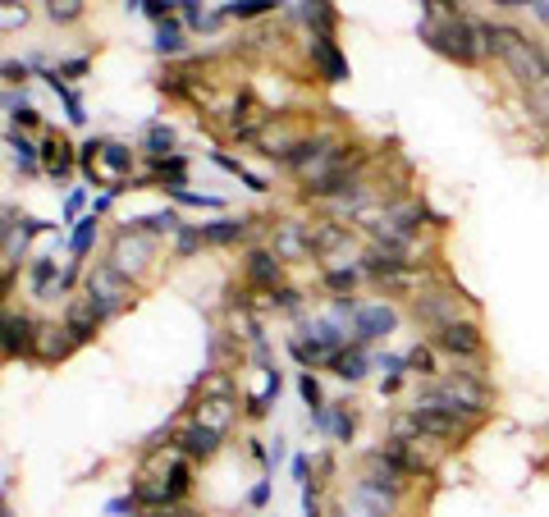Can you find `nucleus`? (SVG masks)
<instances>
[{"label": "nucleus", "mask_w": 549, "mask_h": 517, "mask_svg": "<svg viewBox=\"0 0 549 517\" xmlns=\"http://www.w3.org/2000/svg\"><path fill=\"white\" fill-rule=\"evenodd\" d=\"M193 490V458H183L179 449L156 458L151 467H142L138 485H133V504L142 513H161V508H179Z\"/></svg>", "instance_id": "obj_1"}, {"label": "nucleus", "mask_w": 549, "mask_h": 517, "mask_svg": "<svg viewBox=\"0 0 549 517\" xmlns=\"http://www.w3.org/2000/svg\"><path fill=\"white\" fill-rule=\"evenodd\" d=\"M485 37H490V55H499V65L527 87V92L549 83V51L531 42L527 33H517L508 23H485Z\"/></svg>", "instance_id": "obj_2"}, {"label": "nucleus", "mask_w": 549, "mask_h": 517, "mask_svg": "<svg viewBox=\"0 0 549 517\" xmlns=\"http://www.w3.org/2000/svg\"><path fill=\"white\" fill-rule=\"evenodd\" d=\"M421 42L431 46V51L449 55L458 65H481L485 55H490V37H485V23L467 19V14H426L421 19Z\"/></svg>", "instance_id": "obj_3"}, {"label": "nucleus", "mask_w": 549, "mask_h": 517, "mask_svg": "<svg viewBox=\"0 0 549 517\" xmlns=\"http://www.w3.org/2000/svg\"><path fill=\"white\" fill-rule=\"evenodd\" d=\"M78 165L87 170L92 184L119 193V184H129V174H133V151L124 147V142H83Z\"/></svg>", "instance_id": "obj_4"}, {"label": "nucleus", "mask_w": 549, "mask_h": 517, "mask_svg": "<svg viewBox=\"0 0 549 517\" xmlns=\"http://www.w3.org/2000/svg\"><path fill=\"white\" fill-rule=\"evenodd\" d=\"M83 293L92 302L101 307V316H119L124 307L133 302V280L124 275V270H115L110 261H101V266H92V275H87V284H83Z\"/></svg>", "instance_id": "obj_5"}, {"label": "nucleus", "mask_w": 549, "mask_h": 517, "mask_svg": "<svg viewBox=\"0 0 549 517\" xmlns=\"http://www.w3.org/2000/svg\"><path fill=\"white\" fill-rule=\"evenodd\" d=\"M412 316L426 321L431 330H444V325H453V321H472V302L458 289H421L417 298H412Z\"/></svg>", "instance_id": "obj_6"}, {"label": "nucleus", "mask_w": 549, "mask_h": 517, "mask_svg": "<svg viewBox=\"0 0 549 517\" xmlns=\"http://www.w3.org/2000/svg\"><path fill=\"white\" fill-rule=\"evenodd\" d=\"M156 261V238L151 234H138V229H119L115 243H110V266L124 270L129 280H142Z\"/></svg>", "instance_id": "obj_7"}, {"label": "nucleus", "mask_w": 549, "mask_h": 517, "mask_svg": "<svg viewBox=\"0 0 549 517\" xmlns=\"http://www.w3.org/2000/svg\"><path fill=\"white\" fill-rule=\"evenodd\" d=\"M412 421H417L426 435H435V440L453 444V440H467V435L476 431V421L463 417V412H453V408H440V403H412Z\"/></svg>", "instance_id": "obj_8"}, {"label": "nucleus", "mask_w": 549, "mask_h": 517, "mask_svg": "<svg viewBox=\"0 0 549 517\" xmlns=\"http://www.w3.org/2000/svg\"><path fill=\"white\" fill-rule=\"evenodd\" d=\"M431 344L463 367V362H476V357L485 353V334H481V325H476V316H472V321H453V325H444V330H435Z\"/></svg>", "instance_id": "obj_9"}, {"label": "nucleus", "mask_w": 549, "mask_h": 517, "mask_svg": "<svg viewBox=\"0 0 549 517\" xmlns=\"http://www.w3.org/2000/svg\"><path fill=\"white\" fill-rule=\"evenodd\" d=\"M270 110L261 106L252 92H243V97L234 101V110H229V138H238V142H257L261 133H266V124H270Z\"/></svg>", "instance_id": "obj_10"}, {"label": "nucleus", "mask_w": 549, "mask_h": 517, "mask_svg": "<svg viewBox=\"0 0 549 517\" xmlns=\"http://www.w3.org/2000/svg\"><path fill=\"white\" fill-rule=\"evenodd\" d=\"M220 444H225V435H216L211 426H202V421H183L179 431H174V449H179L183 458H193V463L216 458Z\"/></svg>", "instance_id": "obj_11"}, {"label": "nucleus", "mask_w": 549, "mask_h": 517, "mask_svg": "<svg viewBox=\"0 0 549 517\" xmlns=\"http://www.w3.org/2000/svg\"><path fill=\"white\" fill-rule=\"evenodd\" d=\"M302 142H307V138H302V133L293 129L289 119H270L266 133H261V138L252 142V147H257L261 156H270V161H284V165H289V161H293V151H298Z\"/></svg>", "instance_id": "obj_12"}, {"label": "nucleus", "mask_w": 549, "mask_h": 517, "mask_svg": "<svg viewBox=\"0 0 549 517\" xmlns=\"http://www.w3.org/2000/svg\"><path fill=\"white\" fill-rule=\"evenodd\" d=\"M243 280L252 284L257 293H275V289H284V261L275 257L270 248H257V252H248V261H243Z\"/></svg>", "instance_id": "obj_13"}, {"label": "nucleus", "mask_w": 549, "mask_h": 517, "mask_svg": "<svg viewBox=\"0 0 549 517\" xmlns=\"http://www.w3.org/2000/svg\"><path fill=\"white\" fill-rule=\"evenodd\" d=\"M270 252L280 261H302L312 257V229L302 225V220H280L275 234H270Z\"/></svg>", "instance_id": "obj_14"}, {"label": "nucleus", "mask_w": 549, "mask_h": 517, "mask_svg": "<svg viewBox=\"0 0 549 517\" xmlns=\"http://www.w3.org/2000/svg\"><path fill=\"white\" fill-rule=\"evenodd\" d=\"M37 330H42V325H37L33 316L5 307V357H33L37 353Z\"/></svg>", "instance_id": "obj_15"}, {"label": "nucleus", "mask_w": 549, "mask_h": 517, "mask_svg": "<svg viewBox=\"0 0 549 517\" xmlns=\"http://www.w3.org/2000/svg\"><path fill=\"white\" fill-rule=\"evenodd\" d=\"M394 321H399V312H394L389 302H371V307H362V312L353 316V339L357 344H376V339H385V334L394 330Z\"/></svg>", "instance_id": "obj_16"}, {"label": "nucleus", "mask_w": 549, "mask_h": 517, "mask_svg": "<svg viewBox=\"0 0 549 517\" xmlns=\"http://www.w3.org/2000/svg\"><path fill=\"white\" fill-rule=\"evenodd\" d=\"M65 325H69V330H74V339H78V344H87V339H92V334H97L101 325H106V316H101V307H97V302H92V298H87V293H83V298H74V302H69Z\"/></svg>", "instance_id": "obj_17"}, {"label": "nucleus", "mask_w": 549, "mask_h": 517, "mask_svg": "<svg viewBox=\"0 0 549 517\" xmlns=\"http://www.w3.org/2000/svg\"><path fill=\"white\" fill-rule=\"evenodd\" d=\"M307 55H312V65L321 69L325 83H344L348 78V65H344V55H339V46H334V37H312Z\"/></svg>", "instance_id": "obj_18"}, {"label": "nucleus", "mask_w": 549, "mask_h": 517, "mask_svg": "<svg viewBox=\"0 0 549 517\" xmlns=\"http://www.w3.org/2000/svg\"><path fill=\"white\" fill-rule=\"evenodd\" d=\"M74 330L69 325H42L37 330V353L33 357H42V362H65L69 353H74Z\"/></svg>", "instance_id": "obj_19"}, {"label": "nucleus", "mask_w": 549, "mask_h": 517, "mask_svg": "<svg viewBox=\"0 0 549 517\" xmlns=\"http://www.w3.org/2000/svg\"><path fill=\"white\" fill-rule=\"evenodd\" d=\"M234 417H238V403L234 399H197V408H193V421L211 426L216 435H229Z\"/></svg>", "instance_id": "obj_20"}, {"label": "nucleus", "mask_w": 549, "mask_h": 517, "mask_svg": "<svg viewBox=\"0 0 549 517\" xmlns=\"http://www.w3.org/2000/svg\"><path fill=\"white\" fill-rule=\"evenodd\" d=\"M312 257H330L334 248H344L348 243V229L339 220H312Z\"/></svg>", "instance_id": "obj_21"}, {"label": "nucleus", "mask_w": 549, "mask_h": 517, "mask_svg": "<svg viewBox=\"0 0 549 517\" xmlns=\"http://www.w3.org/2000/svg\"><path fill=\"white\" fill-rule=\"evenodd\" d=\"M60 284H65V280H60L55 257H33V270H28V289H33V298H51Z\"/></svg>", "instance_id": "obj_22"}, {"label": "nucleus", "mask_w": 549, "mask_h": 517, "mask_svg": "<svg viewBox=\"0 0 549 517\" xmlns=\"http://www.w3.org/2000/svg\"><path fill=\"white\" fill-rule=\"evenodd\" d=\"M42 170L55 174V179H65V174L74 170V147H69L65 138H46L42 142Z\"/></svg>", "instance_id": "obj_23"}, {"label": "nucleus", "mask_w": 549, "mask_h": 517, "mask_svg": "<svg viewBox=\"0 0 549 517\" xmlns=\"http://www.w3.org/2000/svg\"><path fill=\"white\" fill-rule=\"evenodd\" d=\"M302 19H307L312 37H334V23H339V14H334L330 0H302Z\"/></svg>", "instance_id": "obj_24"}, {"label": "nucleus", "mask_w": 549, "mask_h": 517, "mask_svg": "<svg viewBox=\"0 0 549 517\" xmlns=\"http://www.w3.org/2000/svg\"><path fill=\"white\" fill-rule=\"evenodd\" d=\"M330 367H334V376H339V380H362L366 367H371V362H366V344H357V339H353L344 353L334 357Z\"/></svg>", "instance_id": "obj_25"}, {"label": "nucleus", "mask_w": 549, "mask_h": 517, "mask_svg": "<svg viewBox=\"0 0 549 517\" xmlns=\"http://www.w3.org/2000/svg\"><path fill=\"white\" fill-rule=\"evenodd\" d=\"M257 220L252 216H238V220H216V225H206V243H238V238H248Z\"/></svg>", "instance_id": "obj_26"}, {"label": "nucleus", "mask_w": 549, "mask_h": 517, "mask_svg": "<svg viewBox=\"0 0 549 517\" xmlns=\"http://www.w3.org/2000/svg\"><path fill=\"white\" fill-rule=\"evenodd\" d=\"M124 229H138V234H151V238H161V234H179V216L174 211H151V216H138V220H129Z\"/></svg>", "instance_id": "obj_27"}, {"label": "nucleus", "mask_w": 549, "mask_h": 517, "mask_svg": "<svg viewBox=\"0 0 549 517\" xmlns=\"http://www.w3.org/2000/svg\"><path fill=\"white\" fill-rule=\"evenodd\" d=\"M280 394V371L266 367V380H261V389H252L248 394V417H266L270 412V399Z\"/></svg>", "instance_id": "obj_28"}, {"label": "nucleus", "mask_w": 549, "mask_h": 517, "mask_svg": "<svg viewBox=\"0 0 549 517\" xmlns=\"http://www.w3.org/2000/svg\"><path fill=\"white\" fill-rule=\"evenodd\" d=\"M280 5V0H229L225 10H220V19H261V14H270Z\"/></svg>", "instance_id": "obj_29"}, {"label": "nucleus", "mask_w": 549, "mask_h": 517, "mask_svg": "<svg viewBox=\"0 0 549 517\" xmlns=\"http://www.w3.org/2000/svg\"><path fill=\"white\" fill-rule=\"evenodd\" d=\"M362 275H366L362 266H325V284L334 289V298H339V293H353V284L362 280Z\"/></svg>", "instance_id": "obj_30"}, {"label": "nucleus", "mask_w": 549, "mask_h": 517, "mask_svg": "<svg viewBox=\"0 0 549 517\" xmlns=\"http://www.w3.org/2000/svg\"><path fill=\"white\" fill-rule=\"evenodd\" d=\"M10 156H14V165H19L23 174H33L37 165H42V151H33V142H28V138H14V133H10Z\"/></svg>", "instance_id": "obj_31"}, {"label": "nucleus", "mask_w": 549, "mask_h": 517, "mask_svg": "<svg viewBox=\"0 0 549 517\" xmlns=\"http://www.w3.org/2000/svg\"><path fill=\"white\" fill-rule=\"evenodd\" d=\"M142 147H147V156H151V161H156V156H174V133L170 129H165V124H151V129H147V138H142Z\"/></svg>", "instance_id": "obj_32"}, {"label": "nucleus", "mask_w": 549, "mask_h": 517, "mask_svg": "<svg viewBox=\"0 0 549 517\" xmlns=\"http://www.w3.org/2000/svg\"><path fill=\"white\" fill-rule=\"evenodd\" d=\"M156 51L161 55H179L183 51V28L174 19H165L161 28H156Z\"/></svg>", "instance_id": "obj_33"}, {"label": "nucleus", "mask_w": 549, "mask_h": 517, "mask_svg": "<svg viewBox=\"0 0 549 517\" xmlns=\"http://www.w3.org/2000/svg\"><path fill=\"white\" fill-rule=\"evenodd\" d=\"M408 371H417V376H426V380H435V376H440V367H435V344L431 348H412V353H408Z\"/></svg>", "instance_id": "obj_34"}, {"label": "nucleus", "mask_w": 549, "mask_h": 517, "mask_svg": "<svg viewBox=\"0 0 549 517\" xmlns=\"http://www.w3.org/2000/svg\"><path fill=\"white\" fill-rule=\"evenodd\" d=\"M298 389H302V403H307V408H312V417H316V421H321V426H325V417H330V412L321 408V385H316V380H312V371H307V376L298 380Z\"/></svg>", "instance_id": "obj_35"}, {"label": "nucleus", "mask_w": 549, "mask_h": 517, "mask_svg": "<svg viewBox=\"0 0 549 517\" xmlns=\"http://www.w3.org/2000/svg\"><path fill=\"white\" fill-rule=\"evenodd\" d=\"M97 243V216H87V220H78V229H74V257H87V248Z\"/></svg>", "instance_id": "obj_36"}, {"label": "nucleus", "mask_w": 549, "mask_h": 517, "mask_svg": "<svg viewBox=\"0 0 549 517\" xmlns=\"http://www.w3.org/2000/svg\"><path fill=\"white\" fill-rule=\"evenodd\" d=\"M46 14H51L55 23H74L78 14H83V0H46Z\"/></svg>", "instance_id": "obj_37"}, {"label": "nucleus", "mask_w": 549, "mask_h": 517, "mask_svg": "<svg viewBox=\"0 0 549 517\" xmlns=\"http://www.w3.org/2000/svg\"><path fill=\"white\" fill-rule=\"evenodd\" d=\"M197 394H202V399H234V385H229V376H206L202 385H197Z\"/></svg>", "instance_id": "obj_38"}, {"label": "nucleus", "mask_w": 549, "mask_h": 517, "mask_svg": "<svg viewBox=\"0 0 549 517\" xmlns=\"http://www.w3.org/2000/svg\"><path fill=\"white\" fill-rule=\"evenodd\" d=\"M23 23H28V10H23L19 0H5V10H0V28L14 33V28H23Z\"/></svg>", "instance_id": "obj_39"}, {"label": "nucleus", "mask_w": 549, "mask_h": 517, "mask_svg": "<svg viewBox=\"0 0 549 517\" xmlns=\"http://www.w3.org/2000/svg\"><path fill=\"white\" fill-rule=\"evenodd\" d=\"M202 243H206L202 229H179V238H174V252H179V257H188V252L202 248Z\"/></svg>", "instance_id": "obj_40"}, {"label": "nucleus", "mask_w": 549, "mask_h": 517, "mask_svg": "<svg viewBox=\"0 0 549 517\" xmlns=\"http://www.w3.org/2000/svg\"><path fill=\"white\" fill-rule=\"evenodd\" d=\"M325 421L334 426V435H339V440H348V435H353V412H348V408H339L334 417H325Z\"/></svg>", "instance_id": "obj_41"}, {"label": "nucleus", "mask_w": 549, "mask_h": 517, "mask_svg": "<svg viewBox=\"0 0 549 517\" xmlns=\"http://www.w3.org/2000/svg\"><path fill=\"white\" fill-rule=\"evenodd\" d=\"M179 5H183V19L193 23V28H202V23H216V19H206V14H202V5H197V0H179Z\"/></svg>", "instance_id": "obj_42"}, {"label": "nucleus", "mask_w": 549, "mask_h": 517, "mask_svg": "<svg viewBox=\"0 0 549 517\" xmlns=\"http://www.w3.org/2000/svg\"><path fill=\"white\" fill-rule=\"evenodd\" d=\"M531 106H536V119H545V124H549V83L531 92Z\"/></svg>", "instance_id": "obj_43"}, {"label": "nucleus", "mask_w": 549, "mask_h": 517, "mask_svg": "<svg viewBox=\"0 0 549 517\" xmlns=\"http://www.w3.org/2000/svg\"><path fill=\"white\" fill-rule=\"evenodd\" d=\"M5 78H10V83H23V78H28V69L14 65V60H10V65H5Z\"/></svg>", "instance_id": "obj_44"}, {"label": "nucleus", "mask_w": 549, "mask_h": 517, "mask_svg": "<svg viewBox=\"0 0 549 517\" xmlns=\"http://www.w3.org/2000/svg\"><path fill=\"white\" fill-rule=\"evenodd\" d=\"M536 10H540V19H545V23H549V0H540Z\"/></svg>", "instance_id": "obj_45"}, {"label": "nucleus", "mask_w": 549, "mask_h": 517, "mask_svg": "<svg viewBox=\"0 0 549 517\" xmlns=\"http://www.w3.org/2000/svg\"><path fill=\"white\" fill-rule=\"evenodd\" d=\"M495 5H522V0H495Z\"/></svg>", "instance_id": "obj_46"}, {"label": "nucleus", "mask_w": 549, "mask_h": 517, "mask_svg": "<svg viewBox=\"0 0 549 517\" xmlns=\"http://www.w3.org/2000/svg\"><path fill=\"white\" fill-rule=\"evenodd\" d=\"M5 517H10V513H5Z\"/></svg>", "instance_id": "obj_47"}]
</instances>
